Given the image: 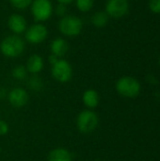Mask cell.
<instances>
[{"instance_id":"cell-8","label":"cell","mask_w":160,"mask_h":161,"mask_svg":"<svg viewBox=\"0 0 160 161\" xmlns=\"http://www.w3.org/2000/svg\"><path fill=\"white\" fill-rule=\"evenodd\" d=\"M129 4L127 0H108L106 4V13L108 17L122 18L127 14Z\"/></svg>"},{"instance_id":"cell-4","label":"cell","mask_w":160,"mask_h":161,"mask_svg":"<svg viewBox=\"0 0 160 161\" xmlns=\"http://www.w3.org/2000/svg\"><path fill=\"white\" fill-rule=\"evenodd\" d=\"M116 91L124 97L133 98L139 95L141 92V84L134 77L124 76L117 81Z\"/></svg>"},{"instance_id":"cell-1","label":"cell","mask_w":160,"mask_h":161,"mask_svg":"<svg viewBox=\"0 0 160 161\" xmlns=\"http://www.w3.org/2000/svg\"><path fill=\"white\" fill-rule=\"evenodd\" d=\"M25 48L24 40L16 34L9 35L3 39L0 43V52L7 58H14L20 57Z\"/></svg>"},{"instance_id":"cell-2","label":"cell","mask_w":160,"mask_h":161,"mask_svg":"<svg viewBox=\"0 0 160 161\" xmlns=\"http://www.w3.org/2000/svg\"><path fill=\"white\" fill-rule=\"evenodd\" d=\"M99 125V117L92 109H84L78 113L75 119L77 130L82 134L92 133Z\"/></svg>"},{"instance_id":"cell-22","label":"cell","mask_w":160,"mask_h":161,"mask_svg":"<svg viewBox=\"0 0 160 161\" xmlns=\"http://www.w3.org/2000/svg\"><path fill=\"white\" fill-rule=\"evenodd\" d=\"M9 131V126L8 124L4 121L0 120V136H6Z\"/></svg>"},{"instance_id":"cell-14","label":"cell","mask_w":160,"mask_h":161,"mask_svg":"<svg viewBox=\"0 0 160 161\" xmlns=\"http://www.w3.org/2000/svg\"><path fill=\"white\" fill-rule=\"evenodd\" d=\"M82 102L88 109L95 108L100 102V96L97 91L93 89H89L85 91L82 94Z\"/></svg>"},{"instance_id":"cell-12","label":"cell","mask_w":160,"mask_h":161,"mask_svg":"<svg viewBox=\"0 0 160 161\" xmlns=\"http://www.w3.org/2000/svg\"><path fill=\"white\" fill-rule=\"evenodd\" d=\"M73 154L66 148L57 147L52 149L47 156L48 161H73Z\"/></svg>"},{"instance_id":"cell-11","label":"cell","mask_w":160,"mask_h":161,"mask_svg":"<svg viewBox=\"0 0 160 161\" xmlns=\"http://www.w3.org/2000/svg\"><path fill=\"white\" fill-rule=\"evenodd\" d=\"M43 67H44L43 58L38 54L31 55L28 58L26 61V65H25L27 73H30L31 75H38L39 73L42 71Z\"/></svg>"},{"instance_id":"cell-13","label":"cell","mask_w":160,"mask_h":161,"mask_svg":"<svg viewBox=\"0 0 160 161\" xmlns=\"http://www.w3.org/2000/svg\"><path fill=\"white\" fill-rule=\"evenodd\" d=\"M69 50V44L68 42L62 39V38H57L51 42L50 44V51L51 54L57 56L58 58H61L64 57Z\"/></svg>"},{"instance_id":"cell-19","label":"cell","mask_w":160,"mask_h":161,"mask_svg":"<svg viewBox=\"0 0 160 161\" xmlns=\"http://www.w3.org/2000/svg\"><path fill=\"white\" fill-rule=\"evenodd\" d=\"M11 5L17 9H25L29 7L33 0H9Z\"/></svg>"},{"instance_id":"cell-26","label":"cell","mask_w":160,"mask_h":161,"mask_svg":"<svg viewBox=\"0 0 160 161\" xmlns=\"http://www.w3.org/2000/svg\"><path fill=\"white\" fill-rule=\"evenodd\" d=\"M1 151H2V149H1V147H0V152H1Z\"/></svg>"},{"instance_id":"cell-21","label":"cell","mask_w":160,"mask_h":161,"mask_svg":"<svg viewBox=\"0 0 160 161\" xmlns=\"http://www.w3.org/2000/svg\"><path fill=\"white\" fill-rule=\"evenodd\" d=\"M55 12L58 16H59L61 18L64 17L67 14V5L58 3L55 8Z\"/></svg>"},{"instance_id":"cell-20","label":"cell","mask_w":160,"mask_h":161,"mask_svg":"<svg viewBox=\"0 0 160 161\" xmlns=\"http://www.w3.org/2000/svg\"><path fill=\"white\" fill-rule=\"evenodd\" d=\"M149 8L156 14L160 13V0H149Z\"/></svg>"},{"instance_id":"cell-9","label":"cell","mask_w":160,"mask_h":161,"mask_svg":"<svg viewBox=\"0 0 160 161\" xmlns=\"http://www.w3.org/2000/svg\"><path fill=\"white\" fill-rule=\"evenodd\" d=\"M7 99L9 105L14 108H21L25 107L29 100V95L24 88H13L8 92Z\"/></svg>"},{"instance_id":"cell-10","label":"cell","mask_w":160,"mask_h":161,"mask_svg":"<svg viewBox=\"0 0 160 161\" xmlns=\"http://www.w3.org/2000/svg\"><path fill=\"white\" fill-rule=\"evenodd\" d=\"M8 26L14 34H22L26 30V20L23 15L13 13L8 19Z\"/></svg>"},{"instance_id":"cell-24","label":"cell","mask_w":160,"mask_h":161,"mask_svg":"<svg viewBox=\"0 0 160 161\" xmlns=\"http://www.w3.org/2000/svg\"><path fill=\"white\" fill-rule=\"evenodd\" d=\"M8 92L5 88L0 87V100H3V99L7 98V96H8Z\"/></svg>"},{"instance_id":"cell-16","label":"cell","mask_w":160,"mask_h":161,"mask_svg":"<svg viewBox=\"0 0 160 161\" xmlns=\"http://www.w3.org/2000/svg\"><path fill=\"white\" fill-rule=\"evenodd\" d=\"M27 87L32 92H41L43 88V81L38 75H32L31 77L28 78Z\"/></svg>"},{"instance_id":"cell-3","label":"cell","mask_w":160,"mask_h":161,"mask_svg":"<svg viewBox=\"0 0 160 161\" xmlns=\"http://www.w3.org/2000/svg\"><path fill=\"white\" fill-rule=\"evenodd\" d=\"M58 30L64 36L75 37L78 36L83 28L82 20L74 15H65L58 21Z\"/></svg>"},{"instance_id":"cell-25","label":"cell","mask_w":160,"mask_h":161,"mask_svg":"<svg viewBox=\"0 0 160 161\" xmlns=\"http://www.w3.org/2000/svg\"><path fill=\"white\" fill-rule=\"evenodd\" d=\"M74 0H58V3L60 4H64V5H68V4H71Z\"/></svg>"},{"instance_id":"cell-5","label":"cell","mask_w":160,"mask_h":161,"mask_svg":"<svg viewBox=\"0 0 160 161\" xmlns=\"http://www.w3.org/2000/svg\"><path fill=\"white\" fill-rule=\"evenodd\" d=\"M53 5L50 0H33L31 3V13L36 22H45L53 14Z\"/></svg>"},{"instance_id":"cell-17","label":"cell","mask_w":160,"mask_h":161,"mask_svg":"<svg viewBox=\"0 0 160 161\" xmlns=\"http://www.w3.org/2000/svg\"><path fill=\"white\" fill-rule=\"evenodd\" d=\"M11 75L16 80H24L27 75V70L24 65H17L11 70Z\"/></svg>"},{"instance_id":"cell-6","label":"cell","mask_w":160,"mask_h":161,"mask_svg":"<svg viewBox=\"0 0 160 161\" xmlns=\"http://www.w3.org/2000/svg\"><path fill=\"white\" fill-rule=\"evenodd\" d=\"M52 77L59 83H67L73 77V67L65 59L59 58L55 64L51 65Z\"/></svg>"},{"instance_id":"cell-23","label":"cell","mask_w":160,"mask_h":161,"mask_svg":"<svg viewBox=\"0 0 160 161\" xmlns=\"http://www.w3.org/2000/svg\"><path fill=\"white\" fill-rule=\"evenodd\" d=\"M58 59H59V58H58L57 56H55V55H53V54H50V56L48 57V61H49V63H50L51 65L55 64Z\"/></svg>"},{"instance_id":"cell-7","label":"cell","mask_w":160,"mask_h":161,"mask_svg":"<svg viewBox=\"0 0 160 161\" xmlns=\"http://www.w3.org/2000/svg\"><path fill=\"white\" fill-rule=\"evenodd\" d=\"M47 36H48L47 27L41 23H36L30 25L28 28H26L25 35L27 42L31 44L41 43L46 40Z\"/></svg>"},{"instance_id":"cell-15","label":"cell","mask_w":160,"mask_h":161,"mask_svg":"<svg viewBox=\"0 0 160 161\" xmlns=\"http://www.w3.org/2000/svg\"><path fill=\"white\" fill-rule=\"evenodd\" d=\"M108 22V15L106 11H98L95 12L91 17V23L95 27H104Z\"/></svg>"},{"instance_id":"cell-18","label":"cell","mask_w":160,"mask_h":161,"mask_svg":"<svg viewBox=\"0 0 160 161\" xmlns=\"http://www.w3.org/2000/svg\"><path fill=\"white\" fill-rule=\"evenodd\" d=\"M94 0H75L76 8L81 12H88L93 7Z\"/></svg>"}]
</instances>
